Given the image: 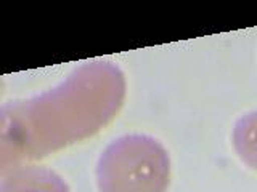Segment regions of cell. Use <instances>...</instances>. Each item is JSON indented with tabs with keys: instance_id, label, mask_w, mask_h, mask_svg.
Segmentation results:
<instances>
[{
	"instance_id": "1",
	"label": "cell",
	"mask_w": 257,
	"mask_h": 192,
	"mask_svg": "<svg viewBox=\"0 0 257 192\" xmlns=\"http://www.w3.org/2000/svg\"><path fill=\"white\" fill-rule=\"evenodd\" d=\"M124 77L109 62L79 68L64 82L2 110V162L40 158L96 133L124 100Z\"/></svg>"
},
{
	"instance_id": "2",
	"label": "cell",
	"mask_w": 257,
	"mask_h": 192,
	"mask_svg": "<svg viewBox=\"0 0 257 192\" xmlns=\"http://www.w3.org/2000/svg\"><path fill=\"white\" fill-rule=\"evenodd\" d=\"M169 160L156 141L125 136L104 149L96 166L100 192H163Z\"/></svg>"
},
{
	"instance_id": "3",
	"label": "cell",
	"mask_w": 257,
	"mask_h": 192,
	"mask_svg": "<svg viewBox=\"0 0 257 192\" xmlns=\"http://www.w3.org/2000/svg\"><path fill=\"white\" fill-rule=\"evenodd\" d=\"M0 192H68L58 174L42 166L18 168L2 181Z\"/></svg>"
},
{
	"instance_id": "4",
	"label": "cell",
	"mask_w": 257,
	"mask_h": 192,
	"mask_svg": "<svg viewBox=\"0 0 257 192\" xmlns=\"http://www.w3.org/2000/svg\"><path fill=\"white\" fill-rule=\"evenodd\" d=\"M236 146L243 158L257 168V114L238 125Z\"/></svg>"
}]
</instances>
